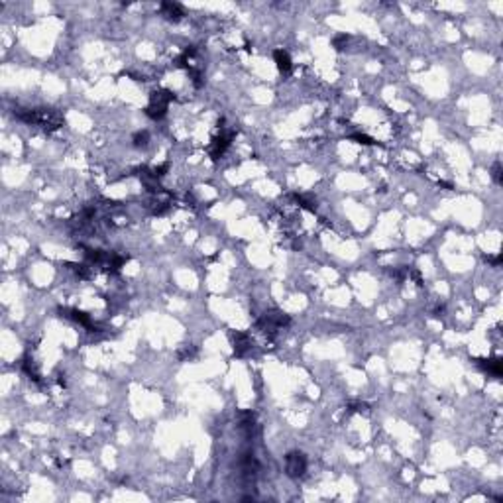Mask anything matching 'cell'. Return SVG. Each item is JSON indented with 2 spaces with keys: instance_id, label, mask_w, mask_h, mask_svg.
Returning a JSON list of instances; mask_svg holds the SVG:
<instances>
[{
  "instance_id": "52a82bcc",
  "label": "cell",
  "mask_w": 503,
  "mask_h": 503,
  "mask_svg": "<svg viewBox=\"0 0 503 503\" xmlns=\"http://www.w3.org/2000/svg\"><path fill=\"white\" fill-rule=\"evenodd\" d=\"M273 57H275L277 69H280L281 73H289V71H291V57H289V53H287V51H283V49H277V51L273 53Z\"/></svg>"
},
{
  "instance_id": "9c48e42d",
  "label": "cell",
  "mask_w": 503,
  "mask_h": 503,
  "mask_svg": "<svg viewBox=\"0 0 503 503\" xmlns=\"http://www.w3.org/2000/svg\"><path fill=\"white\" fill-rule=\"evenodd\" d=\"M232 338H234V352H236V356H244V352L250 348V338L246 334H242V332H236Z\"/></svg>"
},
{
  "instance_id": "6da1fadb",
  "label": "cell",
  "mask_w": 503,
  "mask_h": 503,
  "mask_svg": "<svg viewBox=\"0 0 503 503\" xmlns=\"http://www.w3.org/2000/svg\"><path fill=\"white\" fill-rule=\"evenodd\" d=\"M14 116L26 124L40 126L45 130H55L63 124V118L55 110H47V108H34V110L32 108H18V110H14Z\"/></svg>"
},
{
  "instance_id": "3957f363",
  "label": "cell",
  "mask_w": 503,
  "mask_h": 503,
  "mask_svg": "<svg viewBox=\"0 0 503 503\" xmlns=\"http://www.w3.org/2000/svg\"><path fill=\"white\" fill-rule=\"evenodd\" d=\"M171 100H173V93H169V91H157V93H154V95L150 97V104H148V108H146V114H148L150 118H154V120L163 118Z\"/></svg>"
},
{
  "instance_id": "277c9868",
  "label": "cell",
  "mask_w": 503,
  "mask_h": 503,
  "mask_svg": "<svg viewBox=\"0 0 503 503\" xmlns=\"http://www.w3.org/2000/svg\"><path fill=\"white\" fill-rule=\"evenodd\" d=\"M307 470V458L301 452H291L285 456V472L291 478H299Z\"/></svg>"
},
{
  "instance_id": "30bf717a",
  "label": "cell",
  "mask_w": 503,
  "mask_h": 503,
  "mask_svg": "<svg viewBox=\"0 0 503 503\" xmlns=\"http://www.w3.org/2000/svg\"><path fill=\"white\" fill-rule=\"evenodd\" d=\"M148 144V132H138L136 136H134V146H146Z\"/></svg>"
},
{
  "instance_id": "5b68a950",
  "label": "cell",
  "mask_w": 503,
  "mask_h": 503,
  "mask_svg": "<svg viewBox=\"0 0 503 503\" xmlns=\"http://www.w3.org/2000/svg\"><path fill=\"white\" fill-rule=\"evenodd\" d=\"M232 138H234V132H226L224 128L220 130V136L214 138L212 146H210V155H212V159H218V157L226 152V148L230 146Z\"/></svg>"
},
{
  "instance_id": "7a4b0ae2",
  "label": "cell",
  "mask_w": 503,
  "mask_h": 503,
  "mask_svg": "<svg viewBox=\"0 0 503 503\" xmlns=\"http://www.w3.org/2000/svg\"><path fill=\"white\" fill-rule=\"evenodd\" d=\"M285 324H289V317H287L285 313H281V311H269V313H266V315L258 321V328H260L267 338H271V336H275V332L281 330Z\"/></svg>"
},
{
  "instance_id": "ba28073f",
  "label": "cell",
  "mask_w": 503,
  "mask_h": 503,
  "mask_svg": "<svg viewBox=\"0 0 503 503\" xmlns=\"http://www.w3.org/2000/svg\"><path fill=\"white\" fill-rule=\"evenodd\" d=\"M478 366H480L484 372L491 374V376H495V377L501 376V362H499V360H478Z\"/></svg>"
},
{
  "instance_id": "8992f818",
  "label": "cell",
  "mask_w": 503,
  "mask_h": 503,
  "mask_svg": "<svg viewBox=\"0 0 503 503\" xmlns=\"http://www.w3.org/2000/svg\"><path fill=\"white\" fill-rule=\"evenodd\" d=\"M159 10H161V14L165 16L167 20H173V22H177V20L183 18V8L177 2H163L159 6Z\"/></svg>"
},
{
  "instance_id": "7c38bea8",
  "label": "cell",
  "mask_w": 503,
  "mask_h": 503,
  "mask_svg": "<svg viewBox=\"0 0 503 503\" xmlns=\"http://www.w3.org/2000/svg\"><path fill=\"white\" fill-rule=\"evenodd\" d=\"M493 179L497 183H501V169H499V163L493 167Z\"/></svg>"
},
{
  "instance_id": "8fae6325",
  "label": "cell",
  "mask_w": 503,
  "mask_h": 503,
  "mask_svg": "<svg viewBox=\"0 0 503 503\" xmlns=\"http://www.w3.org/2000/svg\"><path fill=\"white\" fill-rule=\"evenodd\" d=\"M352 140H356L358 144H364V146H370V144H374V140L370 138V136H366V134H354V136H350Z\"/></svg>"
}]
</instances>
